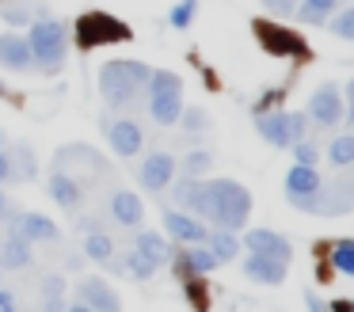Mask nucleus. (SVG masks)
<instances>
[{"label":"nucleus","instance_id":"423d86ee","mask_svg":"<svg viewBox=\"0 0 354 312\" xmlns=\"http://www.w3.org/2000/svg\"><path fill=\"white\" fill-rule=\"evenodd\" d=\"M77 38H80L84 50L107 46V42H130V27H126L122 19H115V15H107V12H88V15H80V23H77Z\"/></svg>","mask_w":354,"mask_h":312},{"label":"nucleus","instance_id":"a211bd4d","mask_svg":"<svg viewBox=\"0 0 354 312\" xmlns=\"http://www.w3.org/2000/svg\"><path fill=\"white\" fill-rule=\"evenodd\" d=\"M0 65L12 68V73H27V68H35V57H31V42H27V35H4L0 38Z\"/></svg>","mask_w":354,"mask_h":312},{"label":"nucleus","instance_id":"6ab92c4d","mask_svg":"<svg viewBox=\"0 0 354 312\" xmlns=\"http://www.w3.org/2000/svg\"><path fill=\"white\" fill-rule=\"evenodd\" d=\"M31 263H35L31 240H24V236L12 228V232L0 240V270H4V266H8V270H27Z\"/></svg>","mask_w":354,"mask_h":312},{"label":"nucleus","instance_id":"72a5a7b5","mask_svg":"<svg viewBox=\"0 0 354 312\" xmlns=\"http://www.w3.org/2000/svg\"><path fill=\"white\" fill-rule=\"evenodd\" d=\"M194 12H198V0H179V4H171V12H168V23L176 30H187L194 23Z\"/></svg>","mask_w":354,"mask_h":312},{"label":"nucleus","instance_id":"2f4dec72","mask_svg":"<svg viewBox=\"0 0 354 312\" xmlns=\"http://www.w3.org/2000/svg\"><path fill=\"white\" fill-rule=\"evenodd\" d=\"M57 160H84L92 172H103V156L95 149H88V145H65V149H57Z\"/></svg>","mask_w":354,"mask_h":312},{"label":"nucleus","instance_id":"c85d7f7f","mask_svg":"<svg viewBox=\"0 0 354 312\" xmlns=\"http://www.w3.org/2000/svg\"><path fill=\"white\" fill-rule=\"evenodd\" d=\"M328 160H331V167H335V172H346V167L354 164V134H339V137H331V145H328Z\"/></svg>","mask_w":354,"mask_h":312},{"label":"nucleus","instance_id":"79ce46f5","mask_svg":"<svg viewBox=\"0 0 354 312\" xmlns=\"http://www.w3.org/2000/svg\"><path fill=\"white\" fill-rule=\"evenodd\" d=\"M12 213H16V210L8 205V194H4V187H0V221H4V217H12Z\"/></svg>","mask_w":354,"mask_h":312},{"label":"nucleus","instance_id":"f257e3e1","mask_svg":"<svg viewBox=\"0 0 354 312\" xmlns=\"http://www.w3.org/2000/svg\"><path fill=\"white\" fill-rule=\"evenodd\" d=\"M252 217V190L236 179H206V221L240 232Z\"/></svg>","mask_w":354,"mask_h":312},{"label":"nucleus","instance_id":"dca6fc26","mask_svg":"<svg viewBox=\"0 0 354 312\" xmlns=\"http://www.w3.org/2000/svg\"><path fill=\"white\" fill-rule=\"evenodd\" d=\"M244 274L259 286H282L286 282V263L282 259H270V255H259V251H248L244 255Z\"/></svg>","mask_w":354,"mask_h":312},{"label":"nucleus","instance_id":"4be33fe9","mask_svg":"<svg viewBox=\"0 0 354 312\" xmlns=\"http://www.w3.org/2000/svg\"><path fill=\"white\" fill-rule=\"evenodd\" d=\"M8 160H12V179H16V183H31L35 175H39V160H35V149L27 141L12 145Z\"/></svg>","mask_w":354,"mask_h":312},{"label":"nucleus","instance_id":"a19ab883","mask_svg":"<svg viewBox=\"0 0 354 312\" xmlns=\"http://www.w3.org/2000/svg\"><path fill=\"white\" fill-rule=\"evenodd\" d=\"M0 183H16L12 179V160H8V152L0 149Z\"/></svg>","mask_w":354,"mask_h":312},{"label":"nucleus","instance_id":"e433bc0d","mask_svg":"<svg viewBox=\"0 0 354 312\" xmlns=\"http://www.w3.org/2000/svg\"><path fill=\"white\" fill-rule=\"evenodd\" d=\"M290 149H293V160H297V164H316V156H320V152H316V145L308 141V137H297Z\"/></svg>","mask_w":354,"mask_h":312},{"label":"nucleus","instance_id":"f3484780","mask_svg":"<svg viewBox=\"0 0 354 312\" xmlns=\"http://www.w3.org/2000/svg\"><path fill=\"white\" fill-rule=\"evenodd\" d=\"M46 190H50V198H54V202L62 205V210H77L80 198H84V183L73 179V175L65 172V167H54V172H50Z\"/></svg>","mask_w":354,"mask_h":312},{"label":"nucleus","instance_id":"9d476101","mask_svg":"<svg viewBox=\"0 0 354 312\" xmlns=\"http://www.w3.org/2000/svg\"><path fill=\"white\" fill-rule=\"evenodd\" d=\"M12 228H16L24 240H31V244H54L57 236V225L46 217V213H35V210H19V213H12Z\"/></svg>","mask_w":354,"mask_h":312},{"label":"nucleus","instance_id":"bb28decb","mask_svg":"<svg viewBox=\"0 0 354 312\" xmlns=\"http://www.w3.org/2000/svg\"><path fill=\"white\" fill-rule=\"evenodd\" d=\"M183 255H187V263H191V274H202L206 278L209 270H217V255L209 251V244L206 240H198V244H191V248H183Z\"/></svg>","mask_w":354,"mask_h":312},{"label":"nucleus","instance_id":"cd10ccee","mask_svg":"<svg viewBox=\"0 0 354 312\" xmlns=\"http://www.w3.org/2000/svg\"><path fill=\"white\" fill-rule=\"evenodd\" d=\"M115 240H111L107 232H100V228H95V232H84V255L92 259V263H103L107 266V259L115 255Z\"/></svg>","mask_w":354,"mask_h":312},{"label":"nucleus","instance_id":"20e7f679","mask_svg":"<svg viewBox=\"0 0 354 312\" xmlns=\"http://www.w3.org/2000/svg\"><path fill=\"white\" fill-rule=\"evenodd\" d=\"M149 95V114H153L156 126H176L179 111H183V80L171 68H153L145 84Z\"/></svg>","mask_w":354,"mask_h":312},{"label":"nucleus","instance_id":"473e14b6","mask_svg":"<svg viewBox=\"0 0 354 312\" xmlns=\"http://www.w3.org/2000/svg\"><path fill=\"white\" fill-rule=\"evenodd\" d=\"M331 266H335L339 274H354V240L331 244Z\"/></svg>","mask_w":354,"mask_h":312},{"label":"nucleus","instance_id":"c03bdc74","mask_svg":"<svg viewBox=\"0 0 354 312\" xmlns=\"http://www.w3.org/2000/svg\"><path fill=\"white\" fill-rule=\"evenodd\" d=\"M305 304H308V309H313V312H324V301H320V297H316V293H305Z\"/></svg>","mask_w":354,"mask_h":312},{"label":"nucleus","instance_id":"f8f14e48","mask_svg":"<svg viewBox=\"0 0 354 312\" xmlns=\"http://www.w3.org/2000/svg\"><path fill=\"white\" fill-rule=\"evenodd\" d=\"M240 244H244L248 251H259V255L282 259V263H290V255H293V244L286 240L282 232H274V228H248V236Z\"/></svg>","mask_w":354,"mask_h":312},{"label":"nucleus","instance_id":"a878e982","mask_svg":"<svg viewBox=\"0 0 354 312\" xmlns=\"http://www.w3.org/2000/svg\"><path fill=\"white\" fill-rule=\"evenodd\" d=\"M133 248H138L141 255H149L156 266H160V263H168V255H171L168 240H164L160 232H153V228H141V232H138V244H133Z\"/></svg>","mask_w":354,"mask_h":312},{"label":"nucleus","instance_id":"f704fd0d","mask_svg":"<svg viewBox=\"0 0 354 312\" xmlns=\"http://www.w3.org/2000/svg\"><path fill=\"white\" fill-rule=\"evenodd\" d=\"M179 122H183L187 137H194V134H202V129H209V114L202 111V107H183V111H179Z\"/></svg>","mask_w":354,"mask_h":312},{"label":"nucleus","instance_id":"412c9836","mask_svg":"<svg viewBox=\"0 0 354 312\" xmlns=\"http://www.w3.org/2000/svg\"><path fill=\"white\" fill-rule=\"evenodd\" d=\"M320 183H324V175L316 172V164H293L290 172H286V198L290 194H313Z\"/></svg>","mask_w":354,"mask_h":312},{"label":"nucleus","instance_id":"4468645a","mask_svg":"<svg viewBox=\"0 0 354 312\" xmlns=\"http://www.w3.org/2000/svg\"><path fill=\"white\" fill-rule=\"evenodd\" d=\"M107 141H111V149H115L118 156H138L141 145H145V134H141L138 122L115 118V122H107Z\"/></svg>","mask_w":354,"mask_h":312},{"label":"nucleus","instance_id":"4c0bfd02","mask_svg":"<svg viewBox=\"0 0 354 312\" xmlns=\"http://www.w3.org/2000/svg\"><path fill=\"white\" fill-rule=\"evenodd\" d=\"M263 8L274 15H293V8H297V0H263Z\"/></svg>","mask_w":354,"mask_h":312},{"label":"nucleus","instance_id":"ea45409f","mask_svg":"<svg viewBox=\"0 0 354 312\" xmlns=\"http://www.w3.org/2000/svg\"><path fill=\"white\" fill-rule=\"evenodd\" d=\"M16 304H19V297L12 289H4V282H0V312H12Z\"/></svg>","mask_w":354,"mask_h":312},{"label":"nucleus","instance_id":"1a4fd4ad","mask_svg":"<svg viewBox=\"0 0 354 312\" xmlns=\"http://www.w3.org/2000/svg\"><path fill=\"white\" fill-rule=\"evenodd\" d=\"M255 35H259V42H263V50H270V53H278V57H305V42H301L293 30H286V27H274V23H255Z\"/></svg>","mask_w":354,"mask_h":312},{"label":"nucleus","instance_id":"37998d69","mask_svg":"<svg viewBox=\"0 0 354 312\" xmlns=\"http://www.w3.org/2000/svg\"><path fill=\"white\" fill-rule=\"evenodd\" d=\"M95 228H100V225H95L92 217H80V221H77V232H95Z\"/></svg>","mask_w":354,"mask_h":312},{"label":"nucleus","instance_id":"b1692460","mask_svg":"<svg viewBox=\"0 0 354 312\" xmlns=\"http://www.w3.org/2000/svg\"><path fill=\"white\" fill-rule=\"evenodd\" d=\"M206 244L209 251L217 255V263H232V259L244 251V244H240L236 232H229V228H217V232H206Z\"/></svg>","mask_w":354,"mask_h":312},{"label":"nucleus","instance_id":"58836bf2","mask_svg":"<svg viewBox=\"0 0 354 312\" xmlns=\"http://www.w3.org/2000/svg\"><path fill=\"white\" fill-rule=\"evenodd\" d=\"M282 99V91H267V95L259 99V103L252 107V114H263V111H274V103Z\"/></svg>","mask_w":354,"mask_h":312},{"label":"nucleus","instance_id":"39448f33","mask_svg":"<svg viewBox=\"0 0 354 312\" xmlns=\"http://www.w3.org/2000/svg\"><path fill=\"white\" fill-rule=\"evenodd\" d=\"M255 134L274 149H290L297 137H308V114L305 111H263L255 114Z\"/></svg>","mask_w":354,"mask_h":312},{"label":"nucleus","instance_id":"9b49d317","mask_svg":"<svg viewBox=\"0 0 354 312\" xmlns=\"http://www.w3.org/2000/svg\"><path fill=\"white\" fill-rule=\"evenodd\" d=\"M168 187H171V202L206 221V179H202V175L198 179H194V175H183V179H171Z\"/></svg>","mask_w":354,"mask_h":312},{"label":"nucleus","instance_id":"ddd939ff","mask_svg":"<svg viewBox=\"0 0 354 312\" xmlns=\"http://www.w3.org/2000/svg\"><path fill=\"white\" fill-rule=\"evenodd\" d=\"M77 297L88 304V312H111V309H118V293H115V286L111 282H103V278H80L77 282Z\"/></svg>","mask_w":354,"mask_h":312},{"label":"nucleus","instance_id":"aec40b11","mask_svg":"<svg viewBox=\"0 0 354 312\" xmlns=\"http://www.w3.org/2000/svg\"><path fill=\"white\" fill-rule=\"evenodd\" d=\"M111 217L126 228H138L145 221V205H141V198L133 190H115L111 194Z\"/></svg>","mask_w":354,"mask_h":312},{"label":"nucleus","instance_id":"a18cd8bd","mask_svg":"<svg viewBox=\"0 0 354 312\" xmlns=\"http://www.w3.org/2000/svg\"><path fill=\"white\" fill-rule=\"evenodd\" d=\"M328 309H331V312H354V301H331Z\"/></svg>","mask_w":354,"mask_h":312},{"label":"nucleus","instance_id":"f03ea898","mask_svg":"<svg viewBox=\"0 0 354 312\" xmlns=\"http://www.w3.org/2000/svg\"><path fill=\"white\" fill-rule=\"evenodd\" d=\"M27 42H31V57H35V68L46 76L62 73L65 57H69V27L65 19L57 15H39V19L27 27Z\"/></svg>","mask_w":354,"mask_h":312},{"label":"nucleus","instance_id":"7ed1b4c3","mask_svg":"<svg viewBox=\"0 0 354 312\" xmlns=\"http://www.w3.org/2000/svg\"><path fill=\"white\" fill-rule=\"evenodd\" d=\"M149 73H153V68H149L145 61H130V57L107 61V65L100 68V91H103V99H107L111 107L138 103V99L145 95Z\"/></svg>","mask_w":354,"mask_h":312},{"label":"nucleus","instance_id":"c9c22d12","mask_svg":"<svg viewBox=\"0 0 354 312\" xmlns=\"http://www.w3.org/2000/svg\"><path fill=\"white\" fill-rule=\"evenodd\" d=\"M179 167H183V175H194V179H198V175H206L209 167H214V156H209L206 149H202V152H191V156H187Z\"/></svg>","mask_w":354,"mask_h":312},{"label":"nucleus","instance_id":"5701e85b","mask_svg":"<svg viewBox=\"0 0 354 312\" xmlns=\"http://www.w3.org/2000/svg\"><path fill=\"white\" fill-rule=\"evenodd\" d=\"M335 8H339V0H297L293 19L305 23V27H324V19H328Z\"/></svg>","mask_w":354,"mask_h":312},{"label":"nucleus","instance_id":"7c9ffc66","mask_svg":"<svg viewBox=\"0 0 354 312\" xmlns=\"http://www.w3.org/2000/svg\"><path fill=\"white\" fill-rule=\"evenodd\" d=\"M42 309H65V278L46 274L42 278Z\"/></svg>","mask_w":354,"mask_h":312},{"label":"nucleus","instance_id":"2eb2a0df","mask_svg":"<svg viewBox=\"0 0 354 312\" xmlns=\"http://www.w3.org/2000/svg\"><path fill=\"white\" fill-rule=\"evenodd\" d=\"M164 228H168L171 240H179V244H198V240H206V232H209V228L202 225V217H194V213H187V210H168L164 213Z\"/></svg>","mask_w":354,"mask_h":312},{"label":"nucleus","instance_id":"49530a36","mask_svg":"<svg viewBox=\"0 0 354 312\" xmlns=\"http://www.w3.org/2000/svg\"><path fill=\"white\" fill-rule=\"evenodd\" d=\"M0 95H4V88H0Z\"/></svg>","mask_w":354,"mask_h":312},{"label":"nucleus","instance_id":"0eeeda50","mask_svg":"<svg viewBox=\"0 0 354 312\" xmlns=\"http://www.w3.org/2000/svg\"><path fill=\"white\" fill-rule=\"evenodd\" d=\"M308 122H316L320 129H335L339 122H343L346 114V99H343V88H339L335 80L320 84V88L308 95V107H305Z\"/></svg>","mask_w":354,"mask_h":312},{"label":"nucleus","instance_id":"6e6552de","mask_svg":"<svg viewBox=\"0 0 354 312\" xmlns=\"http://www.w3.org/2000/svg\"><path fill=\"white\" fill-rule=\"evenodd\" d=\"M179 175V160L168 156V152H149L145 160H141L138 167V183L149 190V194H160V190H168V183Z\"/></svg>","mask_w":354,"mask_h":312},{"label":"nucleus","instance_id":"393cba45","mask_svg":"<svg viewBox=\"0 0 354 312\" xmlns=\"http://www.w3.org/2000/svg\"><path fill=\"white\" fill-rule=\"evenodd\" d=\"M39 15H46L42 8H35L31 0H8V4L0 8V19L8 23V27H31Z\"/></svg>","mask_w":354,"mask_h":312},{"label":"nucleus","instance_id":"c756f323","mask_svg":"<svg viewBox=\"0 0 354 312\" xmlns=\"http://www.w3.org/2000/svg\"><path fill=\"white\" fill-rule=\"evenodd\" d=\"M324 27L331 35H339L343 42H354V8H335V12L324 19Z\"/></svg>","mask_w":354,"mask_h":312}]
</instances>
